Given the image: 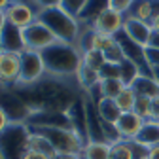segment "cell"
<instances>
[{
	"label": "cell",
	"mask_w": 159,
	"mask_h": 159,
	"mask_svg": "<svg viewBox=\"0 0 159 159\" xmlns=\"http://www.w3.org/2000/svg\"><path fill=\"white\" fill-rule=\"evenodd\" d=\"M40 53H42L46 65V74L51 78H59V80L72 78L76 76L78 68L82 66V51L74 44L57 42Z\"/></svg>",
	"instance_id": "obj_1"
},
{
	"label": "cell",
	"mask_w": 159,
	"mask_h": 159,
	"mask_svg": "<svg viewBox=\"0 0 159 159\" xmlns=\"http://www.w3.org/2000/svg\"><path fill=\"white\" fill-rule=\"evenodd\" d=\"M36 19L44 23L57 38V42L63 44H74L78 42L80 34H82V23L78 21L74 15L65 11L61 6L53 8H40L36 13Z\"/></svg>",
	"instance_id": "obj_2"
},
{
	"label": "cell",
	"mask_w": 159,
	"mask_h": 159,
	"mask_svg": "<svg viewBox=\"0 0 159 159\" xmlns=\"http://www.w3.org/2000/svg\"><path fill=\"white\" fill-rule=\"evenodd\" d=\"M30 127L27 123H10L0 134V159H23L29 152Z\"/></svg>",
	"instance_id": "obj_3"
},
{
	"label": "cell",
	"mask_w": 159,
	"mask_h": 159,
	"mask_svg": "<svg viewBox=\"0 0 159 159\" xmlns=\"http://www.w3.org/2000/svg\"><path fill=\"white\" fill-rule=\"evenodd\" d=\"M30 131H36L40 134H44L51 146L55 148L57 153H68V155H80L85 146L76 131L70 129H55V127H32Z\"/></svg>",
	"instance_id": "obj_4"
},
{
	"label": "cell",
	"mask_w": 159,
	"mask_h": 159,
	"mask_svg": "<svg viewBox=\"0 0 159 159\" xmlns=\"http://www.w3.org/2000/svg\"><path fill=\"white\" fill-rule=\"evenodd\" d=\"M0 108L10 117V123H27L32 110L11 87H0Z\"/></svg>",
	"instance_id": "obj_5"
},
{
	"label": "cell",
	"mask_w": 159,
	"mask_h": 159,
	"mask_svg": "<svg viewBox=\"0 0 159 159\" xmlns=\"http://www.w3.org/2000/svg\"><path fill=\"white\" fill-rule=\"evenodd\" d=\"M46 76V65L40 51L27 49L21 53V74H19V85H32Z\"/></svg>",
	"instance_id": "obj_6"
},
{
	"label": "cell",
	"mask_w": 159,
	"mask_h": 159,
	"mask_svg": "<svg viewBox=\"0 0 159 159\" xmlns=\"http://www.w3.org/2000/svg\"><path fill=\"white\" fill-rule=\"evenodd\" d=\"M116 42L121 46L123 53H125V59L131 61L133 65L138 66L140 70V76H152V66L148 65V59H146V48L136 44L134 40H131L123 30L116 34Z\"/></svg>",
	"instance_id": "obj_7"
},
{
	"label": "cell",
	"mask_w": 159,
	"mask_h": 159,
	"mask_svg": "<svg viewBox=\"0 0 159 159\" xmlns=\"http://www.w3.org/2000/svg\"><path fill=\"white\" fill-rule=\"evenodd\" d=\"M23 38H25L27 49H32V51H44V49L51 48L53 44H57L55 34L44 23H40L38 19L30 27L23 29Z\"/></svg>",
	"instance_id": "obj_8"
},
{
	"label": "cell",
	"mask_w": 159,
	"mask_h": 159,
	"mask_svg": "<svg viewBox=\"0 0 159 159\" xmlns=\"http://www.w3.org/2000/svg\"><path fill=\"white\" fill-rule=\"evenodd\" d=\"M36 13H38V8L34 4L25 2V0H13L6 10V19L10 25L23 30L36 21Z\"/></svg>",
	"instance_id": "obj_9"
},
{
	"label": "cell",
	"mask_w": 159,
	"mask_h": 159,
	"mask_svg": "<svg viewBox=\"0 0 159 159\" xmlns=\"http://www.w3.org/2000/svg\"><path fill=\"white\" fill-rule=\"evenodd\" d=\"M21 74V53H8L0 57V84L4 87H13L19 84Z\"/></svg>",
	"instance_id": "obj_10"
},
{
	"label": "cell",
	"mask_w": 159,
	"mask_h": 159,
	"mask_svg": "<svg viewBox=\"0 0 159 159\" xmlns=\"http://www.w3.org/2000/svg\"><path fill=\"white\" fill-rule=\"evenodd\" d=\"M123 25H125V15L123 13H117V11H114V10L108 8L106 11H102L91 23V29H95L97 32H102V34L116 36L117 32L123 30Z\"/></svg>",
	"instance_id": "obj_11"
},
{
	"label": "cell",
	"mask_w": 159,
	"mask_h": 159,
	"mask_svg": "<svg viewBox=\"0 0 159 159\" xmlns=\"http://www.w3.org/2000/svg\"><path fill=\"white\" fill-rule=\"evenodd\" d=\"M123 32L134 40L136 44H140V46H150L152 42V36H153V29L150 23H144V21H138V19L134 17H129L125 15V25H123Z\"/></svg>",
	"instance_id": "obj_12"
},
{
	"label": "cell",
	"mask_w": 159,
	"mask_h": 159,
	"mask_svg": "<svg viewBox=\"0 0 159 159\" xmlns=\"http://www.w3.org/2000/svg\"><path fill=\"white\" fill-rule=\"evenodd\" d=\"M0 46H2L4 51H8V53H23V51H27L23 30L8 23L4 27L2 34H0Z\"/></svg>",
	"instance_id": "obj_13"
},
{
	"label": "cell",
	"mask_w": 159,
	"mask_h": 159,
	"mask_svg": "<svg viewBox=\"0 0 159 159\" xmlns=\"http://www.w3.org/2000/svg\"><path fill=\"white\" fill-rule=\"evenodd\" d=\"M116 125H117L119 133H121L123 140L131 142V140H136L138 133H140V129L144 125V119L138 114H134V112H125L121 117H119V121Z\"/></svg>",
	"instance_id": "obj_14"
},
{
	"label": "cell",
	"mask_w": 159,
	"mask_h": 159,
	"mask_svg": "<svg viewBox=\"0 0 159 159\" xmlns=\"http://www.w3.org/2000/svg\"><path fill=\"white\" fill-rule=\"evenodd\" d=\"M110 8V0H87L84 10L80 11V15L76 17L84 27H91V23L101 15L102 11H106Z\"/></svg>",
	"instance_id": "obj_15"
},
{
	"label": "cell",
	"mask_w": 159,
	"mask_h": 159,
	"mask_svg": "<svg viewBox=\"0 0 159 159\" xmlns=\"http://www.w3.org/2000/svg\"><path fill=\"white\" fill-rule=\"evenodd\" d=\"M157 10H159V0H134V4L127 15L138 19V21L150 23Z\"/></svg>",
	"instance_id": "obj_16"
},
{
	"label": "cell",
	"mask_w": 159,
	"mask_h": 159,
	"mask_svg": "<svg viewBox=\"0 0 159 159\" xmlns=\"http://www.w3.org/2000/svg\"><path fill=\"white\" fill-rule=\"evenodd\" d=\"M136 142L144 144L146 148H153L159 146V121H153V119H146L140 133L136 136Z\"/></svg>",
	"instance_id": "obj_17"
},
{
	"label": "cell",
	"mask_w": 159,
	"mask_h": 159,
	"mask_svg": "<svg viewBox=\"0 0 159 159\" xmlns=\"http://www.w3.org/2000/svg\"><path fill=\"white\" fill-rule=\"evenodd\" d=\"M136 93V97H144V98H155L159 97V84L152 76H138L136 82L131 85Z\"/></svg>",
	"instance_id": "obj_18"
},
{
	"label": "cell",
	"mask_w": 159,
	"mask_h": 159,
	"mask_svg": "<svg viewBox=\"0 0 159 159\" xmlns=\"http://www.w3.org/2000/svg\"><path fill=\"white\" fill-rule=\"evenodd\" d=\"M74 78H76L78 85L84 89V93L91 91L95 85L101 84V74H98L97 70H93V68H89V66H85L84 63H82V66L78 68V72H76Z\"/></svg>",
	"instance_id": "obj_19"
},
{
	"label": "cell",
	"mask_w": 159,
	"mask_h": 159,
	"mask_svg": "<svg viewBox=\"0 0 159 159\" xmlns=\"http://www.w3.org/2000/svg\"><path fill=\"white\" fill-rule=\"evenodd\" d=\"M29 150L30 152H38V153H44L48 155L49 159H53L57 155L55 148L51 146V142L48 140V138L44 134H40L36 131H30V136H29Z\"/></svg>",
	"instance_id": "obj_20"
},
{
	"label": "cell",
	"mask_w": 159,
	"mask_h": 159,
	"mask_svg": "<svg viewBox=\"0 0 159 159\" xmlns=\"http://www.w3.org/2000/svg\"><path fill=\"white\" fill-rule=\"evenodd\" d=\"M80 159H110V144L91 140L84 146Z\"/></svg>",
	"instance_id": "obj_21"
},
{
	"label": "cell",
	"mask_w": 159,
	"mask_h": 159,
	"mask_svg": "<svg viewBox=\"0 0 159 159\" xmlns=\"http://www.w3.org/2000/svg\"><path fill=\"white\" fill-rule=\"evenodd\" d=\"M97 106H98V114H101L102 121L106 123H117L119 117L123 116V112L119 110L114 98H102L101 102H97Z\"/></svg>",
	"instance_id": "obj_22"
},
{
	"label": "cell",
	"mask_w": 159,
	"mask_h": 159,
	"mask_svg": "<svg viewBox=\"0 0 159 159\" xmlns=\"http://www.w3.org/2000/svg\"><path fill=\"white\" fill-rule=\"evenodd\" d=\"M82 63H84L85 66L97 70V72H101L102 66L106 65V57H104L102 51H98V49H89V51L82 53Z\"/></svg>",
	"instance_id": "obj_23"
},
{
	"label": "cell",
	"mask_w": 159,
	"mask_h": 159,
	"mask_svg": "<svg viewBox=\"0 0 159 159\" xmlns=\"http://www.w3.org/2000/svg\"><path fill=\"white\" fill-rule=\"evenodd\" d=\"M114 101H116V104L119 106V110H121L123 114L125 112H133L134 110V102H136V93H134L133 87H125Z\"/></svg>",
	"instance_id": "obj_24"
},
{
	"label": "cell",
	"mask_w": 159,
	"mask_h": 159,
	"mask_svg": "<svg viewBox=\"0 0 159 159\" xmlns=\"http://www.w3.org/2000/svg\"><path fill=\"white\" fill-rule=\"evenodd\" d=\"M119 66H121V82L125 84V87H131L136 82V78L140 76V70H138L136 65H133L131 61H127V59Z\"/></svg>",
	"instance_id": "obj_25"
},
{
	"label": "cell",
	"mask_w": 159,
	"mask_h": 159,
	"mask_svg": "<svg viewBox=\"0 0 159 159\" xmlns=\"http://www.w3.org/2000/svg\"><path fill=\"white\" fill-rule=\"evenodd\" d=\"M101 89H102L104 98H116L125 89V84L121 80H101Z\"/></svg>",
	"instance_id": "obj_26"
},
{
	"label": "cell",
	"mask_w": 159,
	"mask_h": 159,
	"mask_svg": "<svg viewBox=\"0 0 159 159\" xmlns=\"http://www.w3.org/2000/svg\"><path fill=\"white\" fill-rule=\"evenodd\" d=\"M110 159H133V152L129 142H117L110 146Z\"/></svg>",
	"instance_id": "obj_27"
},
{
	"label": "cell",
	"mask_w": 159,
	"mask_h": 159,
	"mask_svg": "<svg viewBox=\"0 0 159 159\" xmlns=\"http://www.w3.org/2000/svg\"><path fill=\"white\" fill-rule=\"evenodd\" d=\"M102 131H104V140L112 146V144H117V142H123V136L119 133L117 125L116 123H102Z\"/></svg>",
	"instance_id": "obj_28"
},
{
	"label": "cell",
	"mask_w": 159,
	"mask_h": 159,
	"mask_svg": "<svg viewBox=\"0 0 159 159\" xmlns=\"http://www.w3.org/2000/svg\"><path fill=\"white\" fill-rule=\"evenodd\" d=\"M134 114H138L144 121L150 119L152 116V98H144V97H136V102H134Z\"/></svg>",
	"instance_id": "obj_29"
},
{
	"label": "cell",
	"mask_w": 159,
	"mask_h": 159,
	"mask_svg": "<svg viewBox=\"0 0 159 159\" xmlns=\"http://www.w3.org/2000/svg\"><path fill=\"white\" fill-rule=\"evenodd\" d=\"M95 30V29H93ZM116 44V36H110V34H102V32H97L95 30V49H98V51H106V49H110L112 46Z\"/></svg>",
	"instance_id": "obj_30"
},
{
	"label": "cell",
	"mask_w": 159,
	"mask_h": 159,
	"mask_svg": "<svg viewBox=\"0 0 159 159\" xmlns=\"http://www.w3.org/2000/svg\"><path fill=\"white\" fill-rule=\"evenodd\" d=\"M104 57H106V63H114V65H121V63L125 61V53H123L121 46H119L117 42H116L110 49L104 51Z\"/></svg>",
	"instance_id": "obj_31"
},
{
	"label": "cell",
	"mask_w": 159,
	"mask_h": 159,
	"mask_svg": "<svg viewBox=\"0 0 159 159\" xmlns=\"http://www.w3.org/2000/svg\"><path fill=\"white\" fill-rule=\"evenodd\" d=\"M98 74H101V80H121V66L114 63H106Z\"/></svg>",
	"instance_id": "obj_32"
},
{
	"label": "cell",
	"mask_w": 159,
	"mask_h": 159,
	"mask_svg": "<svg viewBox=\"0 0 159 159\" xmlns=\"http://www.w3.org/2000/svg\"><path fill=\"white\" fill-rule=\"evenodd\" d=\"M85 2H87V0H61V8H63L65 11H68L70 15L78 17L80 11L84 10Z\"/></svg>",
	"instance_id": "obj_33"
},
{
	"label": "cell",
	"mask_w": 159,
	"mask_h": 159,
	"mask_svg": "<svg viewBox=\"0 0 159 159\" xmlns=\"http://www.w3.org/2000/svg\"><path fill=\"white\" fill-rule=\"evenodd\" d=\"M133 4H134V0H110V10L125 15V13L131 11Z\"/></svg>",
	"instance_id": "obj_34"
},
{
	"label": "cell",
	"mask_w": 159,
	"mask_h": 159,
	"mask_svg": "<svg viewBox=\"0 0 159 159\" xmlns=\"http://www.w3.org/2000/svg\"><path fill=\"white\" fill-rule=\"evenodd\" d=\"M129 146H131V152H133V159H148L150 148H146L144 144L136 142V140H131Z\"/></svg>",
	"instance_id": "obj_35"
},
{
	"label": "cell",
	"mask_w": 159,
	"mask_h": 159,
	"mask_svg": "<svg viewBox=\"0 0 159 159\" xmlns=\"http://www.w3.org/2000/svg\"><path fill=\"white\" fill-rule=\"evenodd\" d=\"M146 59H148V65L152 68L159 66V49L153 46H146Z\"/></svg>",
	"instance_id": "obj_36"
},
{
	"label": "cell",
	"mask_w": 159,
	"mask_h": 159,
	"mask_svg": "<svg viewBox=\"0 0 159 159\" xmlns=\"http://www.w3.org/2000/svg\"><path fill=\"white\" fill-rule=\"evenodd\" d=\"M32 4L40 8H53V6H61V0H32Z\"/></svg>",
	"instance_id": "obj_37"
},
{
	"label": "cell",
	"mask_w": 159,
	"mask_h": 159,
	"mask_svg": "<svg viewBox=\"0 0 159 159\" xmlns=\"http://www.w3.org/2000/svg\"><path fill=\"white\" fill-rule=\"evenodd\" d=\"M150 119L159 121V97L152 98V116H150Z\"/></svg>",
	"instance_id": "obj_38"
},
{
	"label": "cell",
	"mask_w": 159,
	"mask_h": 159,
	"mask_svg": "<svg viewBox=\"0 0 159 159\" xmlns=\"http://www.w3.org/2000/svg\"><path fill=\"white\" fill-rule=\"evenodd\" d=\"M8 125H10V117L6 116V112H4L2 108H0V134L8 129Z\"/></svg>",
	"instance_id": "obj_39"
},
{
	"label": "cell",
	"mask_w": 159,
	"mask_h": 159,
	"mask_svg": "<svg viewBox=\"0 0 159 159\" xmlns=\"http://www.w3.org/2000/svg\"><path fill=\"white\" fill-rule=\"evenodd\" d=\"M23 159H49V157L44 155V153H38V152H30V150H29V152L25 153Z\"/></svg>",
	"instance_id": "obj_40"
},
{
	"label": "cell",
	"mask_w": 159,
	"mask_h": 159,
	"mask_svg": "<svg viewBox=\"0 0 159 159\" xmlns=\"http://www.w3.org/2000/svg\"><path fill=\"white\" fill-rule=\"evenodd\" d=\"M150 25H152L153 32H159V10L155 11V15H153V19H152V21H150Z\"/></svg>",
	"instance_id": "obj_41"
},
{
	"label": "cell",
	"mask_w": 159,
	"mask_h": 159,
	"mask_svg": "<svg viewBox=\"0 0 159 159\" xmlns=\"http://www.w3.org/2000/svg\"><path fill=\"white\" fill-rule=\"evenodd\" d=\"M148 159H159V146H153V148H150Z\"/></svg>",
	"instance_id": "obj_42"
},
{
	"label": "cell",
	"mask_w": 159,
	"mask_h": 159,
	"mask_svg": "<svg viewBox=\"0 0 159 159\" xmlns=\"http://www.w3.org/2000/svg\"><path fill=\"white\" fill-rule=\"evenodd\" d=\"M8 25V19H6V11H0V34H2L4 27Z\"/></svg>",
	"instance_id": "obj_43"
},
{
	"label": "cell",
	"mask_w": 159,
	"mask_h": 159,
	"mask_svg": "<svg viewBox=\"0 0 159 159\" xmlns=\"http://www.w3.org/2000/svg\"><path fill=\"white\" fill-rule=\"evenodd\" d=\"M53 159H80V155H68V153H57Z\"/></svg>",
	"instance_id": "obj_44"
},
{
	"label": "cell",
	"mask_w": 159,
	"mask_h": 159,
	"mask_svg": "<svg viewBox=\"0 0 159 159\" xmlns=\"http://www.w3.org/2000/svg\"><path fill=\"white\" fill-rule=\"evenodd\" d=\"M150 46H153V48H157V49H159V32H153V36H152V42H150Z\"/></svg>",
	"instance_id": "obj_45"
},
{
	"label": "cell",
	"mask_w": 159,
	"mask_h": 159,
	"mask_svg": "<svg viewBox=\"0 0 159 159\" xmlns=\"http://www.w3.org/2000/svg\"><path fill=\"white\" fill-rule=\"evenodd\" d=\"M11 2H13V0H0V11H6Z\"/></svg>",
	"instance_id": "obj_46"
},
{
	"label": "cell",
	"mask_w": 159,
	"mask_h": 159,
	"mask_svg": "<svg viewBox=\"0 0 159 159\" xmlns=\"http://www.w3.org/2000/svg\"><path fill=\"white\" fill-rule=\"evenodd\" d=\"M152 78L159 84V66H153V68H152Z\"/></svg>",
	"instance_id": "obj_47"
},
{
	"label": "cell",
	"mask_w": 159,
	"mask_h": 159,
	"mask_svg": "<svg viewBox=\"0 0 159 159\" xmlns=\"http://www.w3.org/2000/svg\"><path fill=\"white\" fill-rule=\"evenodd\" d=\"M2 55H4V48H2V46H0V57H2Z\"/></svg>",
	"instance_id": "obj_48"
}]
</instances>
